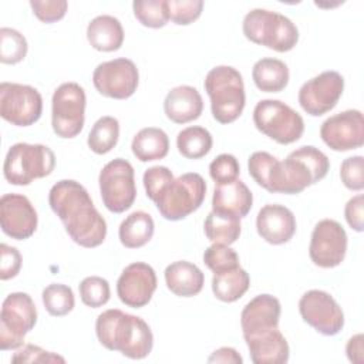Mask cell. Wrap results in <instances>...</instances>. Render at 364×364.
<instances>
[{
    "label": "cell",
    "instance_id": "6da1fadb",
    "mask_svg": "<svg viewBox=\"0 0 364 364\" xmlns=\"http://www.w3.org/2000/svg\"><path fill=\"white\" fill-rule=\"evenodd\" d=\"M48 205L74 243L91 249L105 240L107 222L80 182L61 179L54 183L48 192Z\"/></svg>",
    "mask_w": 364,
    "mask_h": 364
},
{
    "label": "cell",
    "instance_id": "7a4b0ae2",
    "mask_svg": "<svg viewBox=\"0 0 364 364\" xmlns=\"http://www.w3.org/2000/svg\"><path fill=\"white\" fill-rule=\"evenodd\" d=\"M95 334L105 348L119 351L132 360L148 357L154 347V334L148 323L119 309H108L98 314Z\"/></svg>",
    "mask_w": 364,
    "mask_h": 364
},
{
    "label": "cell",
    "instance_id": "3957f363",
    "mask_svg": "<svg viewBox=\"0 0 364 364\" xmlns=\"http://www.w3.org/2000/svg\"><path fill=\"white\" fill-rule=\"evenodd\" d=\"M203 87L210 100V111L219 124L236 121L246 104L242 74L230 65L213 67L205 77Z\"/></svg>",
    "mask_w": 364,
    "mask_h": 364
},
{
    "label": "cell",
    "instance_id": "277c9868",
    "mask_svg": "<svg viewBox=\"0 0 364 364\" xmlns=\"http://www.w3.org/2000/svg\"><path fill=\"white\" fill-rule=\"evenodd\" d=\"M242 28L249 41L277 53L293 50L299 41L296 24L284 14L266 9L250 10L243 18Z\"/></svg>",
    "mask_w": 364,
    "mask_h": 364
},
{
    "label": "cell",
    "instance_id": "5b68a950",
    "mask_svg": "<svg viewBox=\"0 0 364 364\" xmlns=\"http://www.w3.org/2000/svg\"><path fill=\"white\" fill-rule=\"evenodd\" d=\"M55 168L54 152L43 144L17 142L6 154L3 175L11 185L26 186L48 176Z\"/></svg>",
    "mask_w": 364,
    "mask_h": 364
},
{
    "label": "cell",
    "instance_id": "8992f818",
    "mask_svg": "<svg viewBox=\"0 0 364 364\" xmlns=\"http://www.w3.org/2000/svg\"><path fill=\"white\" fill-rule=\"evenodd\" d=\"M206 189V182L199 173L188 172L169 182L154 203L164 219L176 222L200 208Z\"/></svg>",
    "mask_w": 364,
    "mask_h": 364
},
{
    "label": "cell",
    "instance_id": "52a82bcc",
    "mask_svg": "<svg viewBox=\"0 0 364 364\" xmlns=\"http://www.w3.org/2000/svg\"><path fill=\"white\" fill-rule=\"evenodd\" d=\"M253 122L259 132L282 145L299 141L304 132L301 115L280 100H260L253 109Z\"/></svg>",
    "mask_w": 364,
    "mask_h": 364
},
{
    "label": "cell",
    "instance_id": "ba28073f",
    "mask_svg": "<svg viewBox=\"0 0 364 364\" xmlns=\"http://www.w3.org/2000/svg\"><path fill=\"white\" fill-rule=\"evenodd\" d=\"M37 323L36 304L27 293H10L0 311V348L18 350L24 346V337Z\"/></svg>",
    "mask_w": 364,
    "mask_h": 364
},
{
    "label": "cell",
    "instance_id": "9c48e42d",
    "mask_svg": "<svg viewBox=\"0 0 364 364\" xmlns=\"http://www.w3.org/2000/svg\"><path fill=\"white\" fill-rule=\"evenodd\" d=\"M283 162L284 195H296L326 178L330 169L327 155L313 145L290 152Z\"/></svg>",
    "mask_w": 364,
    "mask_h": 364
},
{
    "label": "cell",
    "instance_id": "30bf717a",
    "mask_svg": "<svg viewBox=\"0 0 364 364\" xmlns=\"http://www.w3.org/2000/svg\"><path fill=\"white\" fill-rule=\"evenodd\" d=\"M87 97L77 82H63L51 98V127L57 136L68 139L77 136L85 121Z\"/></svg>",
    "mask_w": 364,
    "mask_h": 364
},
{
    "label": "cell",
    "instance_id": "8fae6325",
    "mask_svg": "<svg viewBox=\"0 0 364 364\" xmlns=\"http://www.w3.org/2000/svg\"><path fill=\"white\" fill-rule=\"evenodd\" d=\"M100 193L104 206L112 213L128 210L136 198L135 172L124 158H115L105 164L98 176Z\"/></svg>",
    "mask_w": 364,
    "mask_h": 364
},
{
    "label": "cell",
    "instance_id": "7c38bea8",
    "mask_svg": "<svg viewBox=\"0 0 364 364\" xmlns=\"http://www.w3.org/2000/svg\"><path fill=\"white\" fill-rule=\"evenodd\" d=\"M43 114V98L37 88L3 81L0 84V115L16 127H30Z\"/></svg>",
    "mask_w": 364,
    "mask_h": 364
},
{
    "label": "cell",
    "instance_id": "4fadbf2b",
    "mask_svg": "<svg viewBox=\"0 0 364 364\" xmlns=\"http://www.w3.org/2000/svg\"><path fill=\"white\" fill-rule=\"evenodd\" d=\"M139 73L135 63L121 57L98 64L92 73L95 90L108 98L127 100L138 88Z\"/></svg>",
    "mask_w": 364,
    "mask_h": 364
},
{
    "label": "cell",
    "instance_id": "5bb4252c",
    "mask_svg": "<svg viewBox=\"0 0 364 364\" xmlns=\"http://www.w3.org/2000/svg\"><path fill=\"white\" fill-rule=\"evenodd\" d=\"M344 78L334 70H327L306 81L299 90V104L311 117L330 112L341 98Z\"/></svg>",
    "mask_w": 364,
    "mask_h": 364
},
{
    "label": "cell",
    "instance_id": "9a60e30c",
    "mask_svg": "<svg viewBox=\"0 0 364 364\" xmlns=\"http://www.w3.org/2000/svg\"><path fill=\"white\" fill-rule=\"evenodd\" d=\"M347 239L344 228L337 220H318L311 232L309 245V256L311 262L323 269L337 267L346 257Z\"/></svg>",
    "mask_w": 364,
    "mask_h": 364
},
{
    "label": "cell",
    "instance_id": "2e32d148",
    "mask_svg": "<svg viewBox=\"0 0 364 364\" xmlns=\"http://www.w3.org/2000/svg\"><path fill=\"white\" fill-rule=\"evenodd\" d=\"M301 318L323 336H336L344 327V313L334 297L324 290H309L299 300Z\"/></svg>",
    "mask_w": 364,
    "mask_h": 364
},
{
    "label": "cell",
    "instance_id": "e0dca14e",
    "mask_svg": "<svg viewBox=\"0 0 364 364\" xmlns=\"http://www.w3.org/2000/svg\"><path fill=\"white\" fill-rule=\"evenodd\" d=\"M323 142L333 151L346 152L364 144V117L360 109H346L328 117L320 127Z\"/></svg>",
    "mask_w": 364,
    "mask_h": 364
},
{
    "label": "cell",
    "instance_id": "ac0fdd59",
    "mask_svg": "<svg viewBox=\"0 0 364 364\" xmlns=\"http://www.w3.org/2000/svg\"><path fill=\"white\" fill-rule=\"evenodd\" d=\"M158 286L155 270L151 264L135 262L128 264L118 277L117 294L119 300L132 309L146 306Z\"/></svg>",
    "mask_w": 364,
    "mask_h": 364
},
{
    "label": "cell",
    "instance_id": "d6986e66",
    "mask_svg": "<svg viewBox=\"0 0 364 364\" xmlns=\"http://www.w3.org/2000/svg\"><path fill=\"white\" fill-rule=\"evenodd\" d=\"M38 218L30 199L20 193H6L0 199L1 230L16 240L31 237L37 229Z\"/></svg>",
    "mask_w": 364,
    "mask_h": 364
},
{
    "label": "cell",
    "instance_id": "ffe728a7",
    "mask_svg": "<svg viewBox=\"0 0 364 364\" xmlns=\"http://www.w3.org/2000/svg\"><path fill=\"white\" fill-rule=\"evenodd\" d=\"M296 218L284 205L267 203L257 212L256 230L270 245L287 243L296 233Z\"/></svg>",
    "mask_w": 364,
    "mask_h": 364
},
{
    "label": "cell",
    "instance_id": "44dd1931",
    "mask_svg": "<svg viewBox=\"0 0 364 364\" xmlns=\"http://www.w3.org/2000/svg\"><path fill=\"white\" fill-rule=\"evenodd\" d=\"M280 313L282 306L277 297L267 293L253 297L240 314L243 337L279 327Z\"/></svg>",
    "mask_w": 364,
    "mask_h": 364
},
{
    "label": "cell",
    "instance_id": "7402d4cb",
    "mask_svg": "<svg viewBox=\"0 0 364 364\" xmlns=\"http://www.w3.org/2000/svg\"><path fill=\"white\" fill-rule=\"evenodd\" d=\"M255 364H284L289 361L290 348L279 327L243 337Z\"/></svg>",
    "mask_w": 364,
    "mask_h": 364
},
{
    "label": "cell",
    "instance_id": "603a6c76",
    "mask_svg": "<svg viewBox=\"0 0 364 364\" xmlns=\"http://www.w3.org/2000/svg\"><path fill=\"white\" fill-rule=\"evenodd\" d=\"M203 100L199 91L192 85H179L172 88L164 100V112L175 124H188L200 117Z\"/></svg>",
    "mask_w": 364,
    "mask_h": 364
},
{
    "label": "cell",
    "instance_id": "cb8c5ba5",
    "mask_svg": "<svg viewBox=\"0 0 364 364\" xmlns=\"http://www.w3.org/2000/svg\"><path fill=\"white\" fill-rule=\"evenodd\" d=\"M252 206L253 195L247 185L240 179H236L230 183L216 185L212 196L213 212L242 219L250 212Z\"/></svg>",
    "mask_w": 364,
    "mask_h": 364
},
{
    "label": "cell",
    "instance_id": "d4e9b609",
    "mask_svg": "<svg viewBox=\"0 0 364 364\" xmlns=\"http://www.w3.org/2000/svg\"><path fill=\"white\" fill-rule=\"evenodd\" d=\"M249 175L270 193H284L283 162L266 151H256L247 159Z\"/></svg>",
    "mask_w": 364,
    "mask_h": 364
},
{
    "label": "cell",
    "instance_id": "484cf974",
    "mask_svg": "<svg viewBox=\"0 0 364 364\" xmlns=\"http://www.w3.org/2000/svg\"><path fill=\"white\" fill-rule=\"evenodd\" d=\"M166 287L179 297H192L202 291L205 276L202 270L188 262L176 260L166 266L164 272Z\"/></svg>",
    "mask_w": 364,
    "mask_h": 364
},
{
    "label": "cell",
    "instance_id": "4316f807",
    "mask_svg": "<svg viewBox=\"0 0 364 364\" xmlns=\"http://www.w3.org/2000/svg\"><path fill=\"white\" fill-rule=\"evenodd\" d=\"M124 36L121 21L109 14L97 16L87 26V40L98 51L111 53L119 50Z\"/></svg>",
    "mask_w": 364,
    "mask_h": 364
},
{
    "label": "cell",
    "instance_id": "83f0119b",
    "mask_svg": "<svg viewBox=\"0 0 364 364\" xmlns=\"http://www.w3.org/2000/svg\"><path fill=\"white\" fill-rule=\"evenodd\" d=\"M131 149L134 156L141 162L158 161L168 155L169 138L164 129L146 127L134 135Z\"/></svg>",
    "mask_w": 364,
    "mask_h": 364
},
{
    "label": "cell",
    "instance_id": "f1b7e54d",
    "mask_svg": "<svg viewBox=\"0 0 364 364\" xmlns=\"http://www.w3.org/2000/svg\"><path fill=\"white\" fill-rule=\"evenodd\" d=\"M252 78L255 85L263 92L283 91L290 78L287 65L279 58H260L252 68Z\"/></svg>",
    "mask_w": 364,
    "mask_h": 364
},
{
    "label": "cell",
    "instance_id": "f546056e",
    "mask_svg": "<svg viewBox=\"0 0 364 364\" xmlns=\"http://www.w3.org/2000/svg\"><path fill=\"white\" fill-rule=\"evenodd\" d=\"M250 286L249 273L239 266L215 272L212 277V291L215 297L225 303L239 300Z\"/></svg>",
    "mask_w": 364,
    "mask_h": 364
},
{
    "label": "cell",
    "instance_id": "4dcf8cb0",
    "mask_svg": "<svg viewBox=\"0 0 364 364\" xmlns=\"http://www.w3.org/2000/svg\"><path fill=\"white\" fill-rule=\"evenodd\" d=\"M154 232L155 223L152 216L148 212L135 210L121 222L118 237L127 249H138L152 239Z\"/></svg>",
    "mask_w": 364,
    "mask_h": 364
},
{
    "label": "cell",
    "instance_id": "1f68e13d",
    "mask_svg": "<svg viewBox=\"0 0 364 364\" xmlns=\"http://www.w3.org/2000/svg\"><path fill=\"white\" fill-rule=\"evenodd\" d=\"M203 230L206 237L212 243L230 246L239 239L242 232V225H240V219L236 216H229V215L218 213L212 210L205 219Z\"/></svg>",
    "mask_w": 364,
    "mask_h": 364
},
{
    "label": "cell",
    "instance_id": "d6a6232c",
    "mask_svg": "<svg viewBox=\"0 0 364 364\" xmlns=\"http://www.w3.org/2000/svg\"><path fill=\"white\" fill-rule=\"evenodd\" d=\"M213 138L210 132L199 125L183 128L176 135V148L186 159H199L212 149Z\"/></svg>",
    "mask_w": 364,
    "mask_h": 364
},
{
    "label": "cell",
    "instance_id": "836d02e7",
    "mask_svg": "<svg viewBox=\"0 0 364 364\" xmlns=\"http://www.w3.org/2000/svg\"><path fill=\"white\" fill-rule=\"evenodd\" d=\"M118 138H119L118 119L111 115H104L98 118L92 125L87 138V144L94 154L104 155V154H108L118 144Z\"/></svg>",
    "mask_w": 364,
    "mask_h": 364
},
{
    "label": "cell",
    "instance_id": "e575fe53",
    "mask_svg": "<svg viewBox=\"0 0 364 364\" xmlns=\"http://www.w3.org/2000/svg\"><path fill=\"white\" fill-rule=\"evenodd\" d=\"M43 304L48 314L54 317H63L73 311L75 306V299L73 289L67 284L53 283L44 287L41 293Z\"/></svg>",
    "mask_w": 364,
    "mask_h": 364
},
{
    "label": "cell",
    "instance_id": "d590c367",
    "mask_svg": "<svg viewBox=\"0 0 364 364\" xmlns=\"http://www.w3.org/2000/svg\"><path fill=\"white\" fill-rule=\"evenodd\" d=\"M132 11L144 27L162 28L169 21L166 0H135Z\"/></svg>",
    "mask_w": 364,
    "mask_h": 364
},
{
    "label": "cell",
    "instance_id": "8d00e7d4",
    "mask_svg": "<svg viewBox=\"0 0 364 364\" xmlns=\"http://www.w3.org/2000/svg\"><path fill=\"white\" fill-rule=\"evenodd\" d=\"M28 50L26 37L10 27L0 28V61L3 64H17L24 60Z\"/></svg>",
    "mask_w": 364,
    "mask_h": 364
},
{
    "label": "cell",
    "instance_id": "74e56055",
    "mask_svg": "<svg viewBox=\"0 0 364 364\" xmlns=\"http://www.w3.org/2000/svg\"><path fill=\"white\" fill-rule=\"evenodd\" d=\"M81 301L92 309L102 307L111 297V289L107 279L100 276H88L78 284Z\"/></svg>",
    "mask_w": 364,
    "mask_h": 364
},
{
    "label": "cell",
    "instance_id": "f35d334b",
    "mask_svg": "<svg viewBox=\"0 0 364 364\" xmlns=\"http://www.w3.org/2000/svg\"><path fill=\"white\" fill-rule=\"evenodd\" d=\"M203 263L213 273L226 270L230 267H236L240 264L237 253L230 246L220 245V243H212L203 252Z\"/></svg>",
    "mask_w": 364,
    "mask_h": 364
},
{
    "label": "cell",
    "instance_id": "ab89813d",
    "mask_svg": "<svg viewBox=\"0 0 364 364\" xmlns=\"http://www.w3.org/2000/svg\"><path fill=\"white\" fill-rule=\"evenodd\" d=\"M169 20L178 26H188L198 20L203 10L202 0H166Z\"/></svg>",
    "mask_w": 364,
    "mask_h": 364
},
{
    "label": "cell",
    "instance_id": "60d3db41",
    "mask_svg": "<svg viewBox=\"0 0 364 364\" xmlns=\"http://www.w3.org/2000/svg\"><path fill=\"white\" fill-rule=\"evenodd\" d=\"M240 165L232 154L218 155L209 165V175L216 185L230 183L239 178Z\"/></svg>",
    "mask_w": 364,
    "mask_h": 364
},
{
    "label": "cell",
    "instance_id": "b9f144b4",
    "mask_svg": "<svg viewBox=\"0 0 364 364\" xmlns=\"http://www.w3.org/2000/svg\"><path fill=\"white\" fill-rule=\"evenodd\" d=\"M173 173L169 168L166 166H151L144 172L142 181H144V188L146 192V196L155 202L158 199V196L161 195V192L168 186L169 182H172Z\"/></svg>",
    "mask_w": 364,
    "mask_h": 364
},
{
    "label": "cell",
    "instance_id": "7bdbcfd3",
    "mask_svg": "<svg viewBox=\"0 0 364 364\" xmlns=\"http://www.w3.org/2000/svg\"><path fill=\"white\" fill-rule=\"evenodd\" d=\"M364 158L361 155H354L346 158L340 165V178L343 185L350 191H363L364 188Z\"/></svg>",
    "mask_w": 364,
    "mask_h": 364
},
{
    "label": "cell",
    "instance_id": "ee69618b",
    "mask_svg": "<svg viewBox=\"0 0 364 364\" xmlns=\"http://www.w3.org/2000/svg\"><path fill=\"white\" fill-rule=\"evenodd\" d=\"M30 7L40 21L50 24L65 16L68 3L65 0H31Z\"/></svg>",
    "mask_w": 364,
    "mask_h": 364
},
{
    "label": "cell",
    "instance_id": "f6af8a7d",
    "mask_svg": "<svg viewBox=\"0 0 364 364\" xmlns=\"http://www.w3.org/2000/svg\"><path fill=\"white\" fill-rule=\"evenodd\" d=\"M11 363H65V358L34 344H24L17 350Z\"/></svg>",
    "mask_w": 364,
    "mask_h": 364
},
{
    "label": "cell",
    "instance_id": "bcb514c9",
    "mask_svg": "<svg viewBox=\"0 0 364 364\" xmlns=\"http://www.w3.org/2000/svg\"><path fill=\"white\" fill-rule=\"evenodd\" d=\"M21 255L20 252L9 246L6 243L0 245V279L1 280H9L16 277L20 273L21 269Z\"/></svg>",
    "mask_w": 364,
    "mask_h": 364
},
{
    "label": "cell",
    "instance_id": "7dc6e473",
    "mask_svg": "<svg viewBox=\"0 0 364 364\" xmlns=\"http://www.w3.org/2000/svg\"><path fill=\"white\" fill-rule=\"evenodd\" d=\"M363 206H364V196L361 193L348 199V202L344 206V218L348 226L355 232H363L364 229Z\"/></svg>",
    "mask_w": 364,
    "mask_h": 364
},
{
    "label": "cell",
    "instance_id": "c3c4849f",
    "mask_svg": "<svg viewBox=\"0 0 364 364\" xmlns=\"http://www.w3.org/2000/svg\"><path fill=\"white\" fill-rule=\"evenodd\" d=\"M346 353L351 363H355V364L364 363V348H363V334L361 333L353 336L347 341Z\"/></svg>",
    "mask_w": 364,
    "mask_h": 364
},
{
    "label": "cell",
    "instance_id": "681fc988",
    "mask_svg": "<svg viewBox=\"0 0 364 364\" xmlns=\"http://www.w3.org/2000/svg\"><path fill=\"white\" fill-rule=\"evenodd\" d=\"M209 363H233V364H242L243 358L242 355L232 347H220L215 350L209 358Z\"/></svg>",
    "mask_w": 364,
    "mask_h": 364
}]
</instances>
